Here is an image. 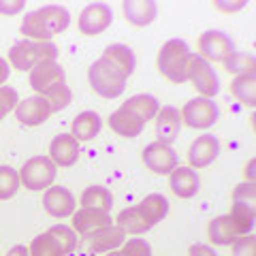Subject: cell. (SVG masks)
Masks as SVG:
<instances>
[{
	"label": "cell",
	"mask_w": 256,
	"mask_h": 256,
	"mask_svg": "<svg viewBox=\"0 0 256 256\" xmlns=\"http://www.w3.org/2000/svg\"><path fill=\"white\" fill-rule=\"evenodd\" d=\"M58 47L50 41H22L9 52V62L15 70H32L45 60H56Z\"/></svg>",
	"instance_id": "4"
},
{
	"label": "cell",
	"mask_w": 256,
	"mask_h": 256,
	"mask_svg": "<svg viewBox=\"0 0 256 256\" xmlns=\"http://www.w3.org/2000/svg\"><path fill=\"white\" fill-rule=\"evenodd\" d=\"M228 218H230V224H233V228H235L237 237L250 235V230L254 228V218H256L254 205L233 201V207H230Z\"/></svg>",
	"instance_id": "24"
},
{
	"label": "cell",
	"mask_w": 256,
	"mask_h": 256,
	"mask_svg": "<svg viewBox=\"0 0 256 256\" xmlns=\"http://www.w3.org/2000/svg\"><path fill=\"white\" fill-rule=\"evenodd\" d=\"M111 224V216L109 212H100V210H92V207H82L73 214V228L79 235H88L94 228L107 226Z\"/></svg>",
	"instance_id": "20"
},
{
	"label": "cell",
	"mask_w": 256,
	"mask_h": 256,
	"mask_svg": "<svg viewBox=\"0 0 256 256\" xmlns=\"http://www.w3.org/2000/svg\"><path fill=\"white\" fill-rule=\"evenodd\" d=\"M122 107L126 109H130L134 116H137L139 120H143V122H150V120H154L156 114H158V100L154 98V96H150V94H137V96H130L126 102H122Z\"/></svg>",
	"instance_id": "26"
},
{
	"label": "cell",
	"mask_w": 256,
	"mask_h": 256,
	"mask_svg": "<svg viewBox=\"0 0 256 256\" xmlns=\"http://www.w3.org/2000/svg\"><path fill=\"white\" fill-rule=\"evenodd\" d=\"M100 126H102V122L96 111H84V114H79L73 120V124H70V134H73L77 141H90L100 132Z\"/></svg>",
	"instance_id": "23"
},
{
	"label": "cell",
	"mask_w": 256,
	"mask_h": 256,
	"mask_svg": "<svg viewBox=\"0 0 256 256\" xmlns=\"http://www.w3.org/2000/svg\"><path fill=\"white\" fill-rule=\"evenodd\" d=\"M139 207L143 210V214L150 218V222L156 224V222H160L164 218L166 212H169V201H166L162 194H148L139 203Z\"/></svg>",
	"instance_id": "30"
},
{
	"label": "cell",
	"mask_w": 256,
	"mask_h": 256,
	"mask_svg": "<svg viewBox=\"0 0 256 256\" xmlns=\"http://www.w3.org/2000/svg\"><path fill=\"white\" fill-rule=\"evenodd\" d=\"M230 94H233L239 102H244L246 107H254L256 105V79H254V73L237 75L233 79V84H230Z\"/></svg>",
	"instance_id": "27"
},
{
	"label": "cell",
	"mask_w": 256,
	"mask_h": 256,
	"mask_svg": "<svg viewBox=\"0 0 256 256\" xmlns=\"http://www.w3.org/2000/svg\"><path fill=\"white\" fill-rule=\"evenodd\" d=\"M20 190V173L13 166H0V201L15 196Z\"/></svg>",
	"instance_id": "34"
},
{
	"label": "cell",
	"mask_w": 256,
	"mask_h": 256,
	"mask_svg": "<svg viewBox=\"0 0 256 256\" xmlns=\"http://www.w3.org/2000/svg\"><path fill=\"white\" fill-rule=\"evenodd\" d=\"M70 13L60 4H47L36 11H30L22 22V34L34 41H50L68 28Z\"/></svg>",
	"instance_id": "1"
},
{
	"label": "cell",
	"mask_w": 256,
	"mask_h": 256,
	"mask_svg": "<svg viewBox=\"0 0 256 256\" xmlns=\"http://www.w3.org/2000/svg\"><path fill=\"white\" fill-rule=\"evenodd\" d=\"M169 175H171V178H169V186H171L175 196L192 198L198 192L201 182H198V175H196L194 169H190V166H175Z\"/></svg>",
	"instance_id": "19"
},
{
	"label": "cell",
	"mask_w": 256,
	"mask_h": 256,
	"mask_svg": "<svg viewBox=\"0 0 256 256\" xmlns=\"http://www.w3.org/2000/svg\"><path fill=\"white\" fill-rule=\"evenodd\" d=\"M186 79L192 82L196 92L203 94V98H214L220 92V79L216 75V70L198 54H190L188 64H186Z\"/></svg>",
	"instance_id": "5"
},
{
	"label": "cell",
	"mask_w": 256,
	"mask_h": 256,
	"mask_svg": "<svg viewBox=\"0 0 256 256\" xmlns=\"http://www.w3.org/2000/svg\"><path fill=\"white\" fill-rule=\"evenodd\" d=\"M88 79L96 94H100L102 98H118L126 88V75L120 70L116 64H111L105 56H100L96 60L90 70H88Z\"/></svg>",
	"instance_id": "3"
},
{
	"label": "cell",
	"mask_w": 256,
	"mask_h": 256,
	"mask_svg": "<svg viewBox=\"0 0 256 256\" xmlns=\"http://www.w3.org/2000/svg\"><path fill=\"white\" fill-rule=\"evenodd\" d=\"M126 242V233L118 224H107V226L94 228L88 235H84V244L92 252H114Z\"/></svg>",
	"instance_id": "12"
},
{
	"label": "cell",
	"mask_w": 256,
	"mask_h": 256,
	"mask_svg": "<svg viewBox=\"0 0 256 256\" xmlns=\"http://www.w3.org/2000/svg\"><path fill=\"white\" fill-rule=\"evenodd\" d=\"M107 256H152V248L146 239H128L122 244V250L107 252Z\"/></svg>",
	"instance_id": "36"
},
{
	"label": "cell",
	"mask_w": 256,
	"mask_h": 256,
	"mask_svg": "<svg viewBox=\"0 0 256 256\" xmlns=\"http://www.w3.org/2000/svg\"><path fill=\"white\" fill-rule=\"evenodd\" d=\"M190 256H218V254L205 244H192L190 246Z\"/></svg>",
	"instance_id": "41"
},
{
	"label": "cell",
	"mask_w": 256,
	"mask_h": 256,
	"mask_svg": "<svg viewBox=\"0 0 256 256\" xmlns=\"http://www.w3.org/2000/svg\"><path fill=\"white\" fill-rule=\"evenodd\" d=\"M143 164L158 175H169L178 166V154L173 152L171 146L154 141L143 150Z\"/></svg>",
	"instance_id": "11"
},
{
	"label": "cell",
	"mask_w": 256,
	"mask_h": 256,
	"mask_svg": "<svg viewBox=\"0 0 256 256\" xmlns=\"http://www.w3.org/2000/svg\"><path fill=\"white\" fill-rule=\"evenodd\" d=\"M220 154V141L214 134H203L196 141H192L188 150V162L190 169H203V166L212 164Z\"/></svg>",
	"instance_id": "15"
},
{
	"label": "cell",
	"mask_w": 256,
	"mask_h": 256,
	"mask_svg": "<svg viewBox=\"0 0 256 256\" xmlns=\"http://www.w3.org/2000/svg\"><path fill=\"white\" fill-rule=\"evenodd\" d=\"M182 130V116L180 111L171 107V105H164L158 109L156 114V134L160 143H164V146H171V143L178 139V134Z\"/></svg>",
	"instance_id": "17"
},
{
	"label": "cell",
	"mask_w": 256,
	"mask_h": 256,
	"mask_svg": "<svg viewBox=\"0 0 256 256\" xmlns=\"http://www.w3.org/2000/svg\"><path fill=\"white\" fill-rule=\"evenodd\" d=\"M233 52H235L233 41L220 30H207L198 36V56L203 60L224 62Z\"/></svg>",
	"instance_id": "8"
},
{
	"label": "cell",
	"mask_w": 256,
	"mask_h": 256,
	"mask_svg": "<svg viewBox=\"0 0 256 256\" xmlns=\"http://www.w3.org/2000/svg\"><path fill=\"white\" fill-rule=\"evenodd\" d=\"M43 205L50 216L54 218H68V216L75 214V196L68 188L62 186H50L43 194Z\"/></svg>",
	"instance_id": "13"
},
{
	"label": "cell",
	"mask_w": 256,
	"mask_h": 256,
	"mask_svg": "<svg viewBox=\"0 0 256 256\" xmlns=\"http://www.w3.org/2000/svg\"><path fill=\"white\" fill-rule=\"evenodd\" d=\"M56 180V164L50 156H34L30 158L20 171V184L28 190H47Z\"/></svg>",
	"instance_id": "6"
},
{
	"label": "cell",
	"mask_w": 256,
	"mask_h": 256,
	"mask_svg": "<svg viewBox=\"0 0 256 256\" xmlns=\"http://www.w3.org/2000/svg\"><path fill=\"white\" fill-rule=\"evenodd\" d=\"M246 178L250 182H254V160H250V164L246 166Z\"/></svg>",
	"instance_id": "45"
},
{
	"label": "cell",
	"mask_w": 256,
	"mask_h": 256,
	"mask_svg": "<svg viewBox=\"0 0 256 256\" xmlns=\"http://www.w3.org/2000/svg\"><path fill=\"white\" fill-rule=\"evenodd\" d=\"M190 54L192 52H190L186 41H182V38H171V41H166L162 47H160L158 58H156V66L169 82L184 84V82H188L186 79V64H188Z\"/></svg>",
	"instance_id": "2"
},
{
	"label": "cell",
	"mask_w": 256,
	"mask_h": 256,
	"mask_svg": "<svg viewBox=\"0 0 256 256\" xmlns=\"http://www.w3.org/2000/svg\"><path fill=\"white\" fill-rule=\"evenodd\" d=\"M118 226L124 230V233H130V235H141V233H146V230H150L154 224L150 222V218L146 214H143V210L139 205H134V207H128V210L124 212H120L118 214Z\"/></svg>",
	"instance_id": "22"
},
{
	"label": "cell",
	"mask_w": 256,
	"mask_h": 256,
	"mask_svg": "<svg viewBox=\"0 0 256 256\" xmlns=\"http://www.w3.org/2000/svg\"><path fill=\"white\" fill-rule=\"evenodd\" d=\"M6 256H30V252H28L26 246H15V248H11Z\"/></svg>",
	"instance_id": "43"
},
{
	"label": "cell",
	"mask_w": 256,
	"mask_h": 256,
	"mask_svg": "<svg viewBox=\"0 0 256 256\" xmlns=\"http://www.w3.org/2000/svg\"><path fill=\"white\" fill-rule=\"evenodd\" d=\"M52 116V107L43 96H30L15 105V118L24 126H38Z\"/></svg>",
	"instance_id": "14"
},
{
	"label": "cell",
	"mask_w": 256,
	"mask_h": 256,
	"mask_svg": "<svg viewBox=\"0 0 256 256\" xmlns=\"http://www.w3.org/2000/svg\"><path fill=\"white\" fill-rule=\"evenodd\" d=\"M102 56L111 62V64H116V66L122 70V73L126 77H130L134 73V66H137V60H134V54L132 50L128 45H122V43H114V45H109L105 52H102Z\"/></svg>",
	"instance_id": "25"
},
{
	"label": "cell",
	"mask_w": 256,
	"mask_h": 256,
	"mask_svg": "<svg viewBox=\"0 0 256 256\" xmlns=\"http://www.w3.org/2000/svg\"><path fill=\"white\" fill-rule=\"evenodd\" d=\"M43 98L50 102L52 114H56V111H62V109H66L70 105V98H73V94H70L66 84H58V86H54L52 90H47L43 94Z\"/></svg>",
	"instance_id": "33"
},
{
	"label": "cell",
	"mask_w": 256,
	"mask_h": 256,
	"mask_svg": "<svg viewBox=\"0 0 256 256\" xmlns=\"http://www.w3.org/2000/svg\"><path fill=\"white\" fill-rule=\"evenodd\" d=\"M254 196H256L254 182L239 184V186L233 190V201H237V203H250V205H254Z\"/></svg>",
	"instance_id": "39"
},
{
	"label": "cell",
	"mask_w": 256,
	"mask_h": 256,
	"mask_svg": "<svg viewBox=\"0 0 256 256\" xmlns=\"http://www.w3.org/2000/svg\"><path fill=\"white\" fill-rule=\"evenodd\" d=\"M64 79H66V73L56 60H45L30 70V88L36 92V96H43L54 86L64 84Z\"/></svg>",
	"instance_id": "10"
},
{
	"label": "cell",
	"mask_w": 256,
	"mask_h": 256,
	"mask_svg": "<svg viewBox=\"0 0 256 256\" xmlns=\"http://www.w3.org/2000/svg\"><path fill=\"white\" fill-rule=\"evenodd\" d=\"M254 66H256V60H254V56H250V54L233 52L226 60H224V68H226L228 73H235V75L254 73Z\"/></svg>",
	"instance_id": "32"
},
{
	"label": "cell",
	"mask_w": 256,
	"mask_h": 256,
	"mask_svg": "<svg viewBox=\"0 0 256 256\" xmlns=\"http://www.w3.org/2000/svg\"><path fill=\"white\" fill-rule=\"evenodd\" d=\"M24 9L22 0H0V13L2 15H15Z\"/></svg>",
	"instance_id": "40"
},
{
	"label": "cell",
	"mask_w": 256,
	"mask_h": 256,
	"mask_svg": "<svg viewBox=\"0 0 256 256\" xmlns=\"http://www.w3.org/2000/svg\"><path fill=\"white\" fill-rule=\"evenodd\" d=\"M109 126H111V130H114L116 134H120V137L134 139V137H139V134L143 132L146 122L139 120L130 109L120 107L118 111H114V114L109 116Z\"/></svg>",
	"instance_id": "18"
},
{
	"label": "cell",
	"mask_w": 256,
	"mask_h": 256,
	"mask_svg": "<svg viewBox=\"0 0 256 256\" xmlns=\"http://www.w3.org/2000/svg\"><path fill=\"white\" fill-rule=\"evenodd\" d=\"M82 205L84 207H92V210H100V212H109L114 205V196L105 186H90L82 192Z\"/></svg>",
	"instance_id": "29"
},
{
	"label": "cell",
	"mask_w": 256,
	"mask_h": 256,
	"mask_svg": "<svg viewBox=\"0 0 256 256\" xmlns=\"http://www.w3.org/2000/svg\"><path fill=\"white\" fill-rule=\"evenodd\" d=\"M111 22H114V13L109 6L105 2H92L79 15V30H82V34L96 36L105 32L111 26Z\"/></svg>",
	"instance_id": "9"
},
{
	"label": "cell",
	"mask_w": 256,
	"mask_h": 256,
	"mask_svg": "<svg viewBox=\"0 0 256 256\" xmlns=\"http://www.w3.org/2000/svg\"><path fill=\"white\" fill-rule=\"evenodd\" d=\"M28 252H30V256H64L60 244L56 242V237L50 233V230L43 235H38L36 239H32Z\"/></svg>",
	"instance_id": "31"
},
{
	"label": "cell",
	"mask_w": 256,
	"mask_h": 256,
	"mask_svg": "<svg viewBox=\"0 0 256 256\" xmlns=\"http://www.w3.org/2000/svg\"><path fill=\"white\" fill-rule=\"evenodd\" d=\"M182 122L190 128H210L218 122L220 109L212 98H192L182 109Z\"/></svg>",
	"instance_id": "7"
},
{
	"label": "cell",
	"mask_w": 256,
	"mask_h": 256,
	"mask_svg": "<svg viewBox=\"0 0 256 256\" xmlns=\"http://www.w3.org/2000/svg\"><path fill=\"white\" fill-rule=\"evenodd\" d=\"M50 233L56 237V242L60 244L64 256L70 254V252L75 250V246H77V235H75V230H73V228H68V226H66V224H56V226L50 228Z\"/></svg>",
	"instance_id": "35"
},
{
	"label": "cell",
	"mask_w": 256,
	"mask_h": 256,
	"mask_svg": "<svg viewBox=\"0 0 256 256\" xmlns=\"http://www.w3.org/2000/svg\"><path fill=\"white\" fill-rule=\"evenodd\" d=\"M18 102H20V98H18L15 88H11V86H2V88H0V120L9 114V111H13Z\"/></svg>",
	"instance_id": "37"
},
{
	"label": "cell",
	"mask_w": 256,
	"mask_h": 256,
	"mask_svg": "<svg viewBox=\"0 0 256 256\" xmlns=\"http://www.w3.org/2000/svg\"><path fill=\"white\" fill-rule=\"evenodd\" d=\"M79 158V141L70 132H62L50 143V160L56 166H73Z\"/></svg>",
	"instance_id": "16"
},
{
	"label": "cell",
	"mask_w": 256,
	"mask_h": 256,
	"mask_svg": "<svg viewBox=\"0 0 256 256\" xmlns=\"http://www.w3.org/2000/svg\"><path fill=\"white\" fill-rule=\"evenodd\" d=\"M246 2H235V4H228V2H216V6L218 9H224V11H237V9H242Z\"/></svg>",
	"instance_id": "44"
},
{
	"label": "cell",
	"mask_w": 256,
	"mask_h": 256,
	"mask_svg": "<svg viewBox=\"0 0 256 256\" xmlns=\"http://www.w3.org/2000/svg\"><path fill=\"white\" fill-rule=\"evenodd\" d=\"M233 256H256V237L244 235L233 242Z\"/></svg>",
	"instance_id": "38"
},
{
	"label": "cell",
	"mask_w": 256,
	"mask_h": 256,
	"mask_svg": "<svg viewBox=\"0 0 256 256\" xmlns=\"http://www.w3.org/2000/svg\"><path fill=\"white\" fill-rule=\"evenodd\" d=\"M207 233H210L212 242L218 244V246H230L237 239V233H235L233 224H230L228 216H218V218H214L210 222V226H207Z\"/></svg>",
	"instance_id": "28"
},
{
	"label": "cell",
	"mask_w": 256,
	"mask_h": 256,
	"mask_svg": "<svg viewBox=\"0 0 256 256\" xmlns=\"http://www.w3.org/2000/svg\"><path fill=\"white\" fill-rule=\"evenodd\" d=\"M9 62H6L4 58H0V88H2V84L9 79Z\"/></svg>",
	"instance_id": "42"
},
{
	"label": "cell",
	"mask_w": 256,
	"mask_h": 256,
	"mask_svg": "<svg viewBox=\"0 0 256 256\" xmlns=\"http://www.w3.org/2000/svg\"><path fill=\"white\" fill-rule=\"evenodd\" d=\"M126 20L132 26H150L156 20V2L154 0H124L122 4Z\"/></svg>",
	"instance_id": "21"
}]
</instances>
